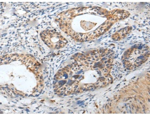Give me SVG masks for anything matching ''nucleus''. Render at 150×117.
<instances>
[{"mask_svg": "<svg viewBox=\"0 0 150 117\" xmlns=\"http://www.w3.org/2000/svg\"><path fill=\"white\" fill-rule=\"evenodd\" d=\"M107 50H97L86 55L78 54L74 63L58 71L54 88L58 95H69L104 87L112 82L109 75L112 59Z\"/></svg>", "mask_w": 150, "mask_h": 117, "instance_id": "f257e3e1", "label": "nucleus"}, {"mask_svg": "<svg viewBox=\"0 0 150 117\" xmlns=\"http://www.w3.org/2000/svg\"><path fill=\"white\" fill-rule=\"evenodd\" d=\"M128 15L125 11L117 16L97 21H87L79 13L77 8L66 11L59 15L62 31L79 42L93 40L106 32L112 25Z\"/></svg>", "mask_w": 150, "mask_h": 117, "instance_id": "f03ea898", "label": "nucleus"}, {"mask_svg": "<svg viewBox=\"0 0 150 117\" xmlns=\"http://www.w3.org/2000/svg\"><path fill=\"white\" fill-rule=\"evenodd\" d=\"M149 56V47L146 45L136 46L127 50L123 55V62L129 70L134 69L146 62Z\"/></svg>", "mask_w": 150, "mask_h": 117, "instance_id": "7ed1b4c3", "label": "nucleus"}, {"mask_svg": "<svg viewBox=\"0 0 150 117\" xmlns=\"http://www.w3.org/2000/svg\"><path fill=\"white\" fill-rule=\"evenodd\" d=\"M42 41L52 49H59L67 43V40L59 33L55 31H45L41 34Z\"/></svg>", "mask_w": 150, "mask_h": 117, "instance_id": "20e7f679", "label": "nucleus"}]
</instances>
